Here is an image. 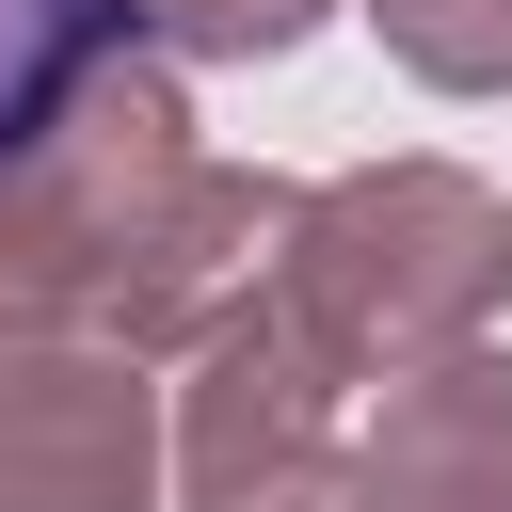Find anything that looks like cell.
Here are the masks:
<instances>
[{
  "instance_id": "obj_3",
  "label": "cell",
  "mask_w": 512,
  "mask_h": 512,
  "mask_svg": "<svg viewBox=\"0 0 512 512\" xmlns=\"http://www.w3.org/2000/svg\"><path fill=\"white\" fill-rule=\"evenodd\" d=\"M288 224H304V176H272V160H192V176L160 192V224L128 240L96 336L144 352V368H176L192 336H224V320L288 272Z\"/></svg>"
},
{
  "instance_id": "obj_5",
  "label": "cell",
  "mask_w": 512,
  "mask_h": 512,
  "mask_svg": "<svg viewBox=\"0 0 512 512\" xmlns=\"http://www.w3.org/2000/svg\"><path fill=\"white\" fill-rule=\"evenodd\" d=\"M352 496L368 512H512V352H432L368 384L352 416Z\"/></svg>"
},
{
  "instance_id": "obj_4",
  "label": "cell",
  "mask_w": 512,
  "mask_h": 512,
  "mask_svg": "<svg viewBox=\"0 0 512 512\" xmlns=\"http://www.w3.org/2000/svg\"><path fill=\"white\" fill-rule=\"evenodd\" d=\"M160 384L112 336H48L0 368V512H160Z\"/></svg>"
},
{
  "instance_id": "obj_6",
  "label": "cell",
  "mask_w": 512,
  "mask_h": 512,
  "mask_svg": "<svg viewBox=\"0 0 512 512\" xmlns=\"http://www.w3.org/2000/svg\"><path fill=\"white\" fill-rule=\"evenodd\" d=\"M352 16L384 32L400 80H432V96H512V0H352Z\"/></svg>"
},
{
  "instance_id": "obj_2",
  "label": "cell",
  "mask_w": 512,
  "mask_h": 512,
  "mask_svg": "<svg viewBox=\"0 0 512 512\" xmlns=\"http://www.w3.org/2000/svg\"><path fill=\"white\" fill-rule=\"evenodd\" d=\"M192 96H176V48H112L80 64L16 144H0V368L48 352V336H96L128 240L160 224V192L192 176Z\"/></svg>"
},
{
  "instance_id": "obj_8",
  "label": "cell",
  "mask_w": 512,
  "mask_h": 512,
  "mask_svg": "<svg viewBox=\"0 0 512 512\" xmlns=\"http://www.w3.org/2000/svg\"><path fill=\"white\" fill-rule=\"evenodd\" d=\"M176 512H368V496H352V448L336 432H288V448L176 464Z\"/></svg>"
},
{
  "instance_id": "obj_7",
  "label": "cell",
  "mask_w": 512,
  "mask_h": 512,
  "mask_svg": "<svg viewBox=\"0 0 512 512\" xmlns=\"http://www.w3.org/2000/svg\"><path fill=\"white\" fill-rule=\"evenodd\" d=\"M128 48V0H0V144L80 80V64H112Z\"/></svg>"
},
{
  "instance_id": "obj_1",
  "label": "cell",
  "mask_w": 512,
  "mask_h": 512,
  "mask_svg": "<svg viewBox=\"0 0 512 512\" xmlns=\"http://www.w3.org/2000/svg\"><path fill=\"white\" fill-rule=\"evenodd\" d=\"M272 304L304 320V352H320L336 384H400V368H432V352H480L496 304H512V192L464 176V160L304 176V224H288Z\"/></svg>"
},
{
  "instance_id": "obj_9",
  "label": "cell",
  "mask_w": 512,
  "mask_h": 512,
  "mask_svg": "<svg viewBox=\"0 0 512 512\" xmlns=\"http://www.w3.org/2000/svg\"><path fill=\"white\" fill-rule=\"evenodd\" d=\"M320 16H336V0H128V32L176 48V64H288Z\"/></svg>"
}]
</instances>
